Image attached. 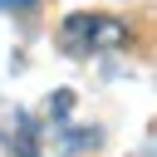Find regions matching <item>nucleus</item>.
Returning a JSON list of instances; mask_svg holds the SVG:
<instances>
[{"mask_svg": "<svg viewBox=\"0 0 157 157\" xmlns=\"http://www.w3.org/2000/svg\"><path fill=\"white\" fill-rule=\"evenodd\" d=\"M128 29L108 15H74L64 25V49L69 54H88V49H123Z\"/></svg>", "mask_w": 157, "mask_h": 157, "instance_id": "1", "label": "nucleus"}, {"mask_svg": "<svg viewBox=\"0 0 157 157\" xmlns=\"http://www.w3.org/2000/svg\"><path fill=\"white\" fill-rule=\"evenodd\" d=\"M0 10H34V0H0Z\"/></svg>", "mask_w": 157, "mask_h": 157, "instance_id": "2", "label": "nucleus"}]
</instances>
